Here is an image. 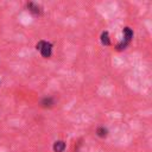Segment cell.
<instances>
[{"instance_id": "8992f818", "label": "cell", "mask_w": 152, "mask_h": 152, "mask_svg": "<svg viewBox=\"0 0 152 152\" xmlns=\"http://www.w3.org/2000/svg\"><path fill=\"white\" fill-rule=\"evenodd\" d=\"M40 104H42L43 107H51V106L53 104V100H52V97H45V99L42 100Z\"/></svg>"}, {"instance_id": "5b68a950", "label": "cell", "mask_w": 152, "mask_h": 152, "mask_svg": "<svg viewBox=\"0 0 152 152\" xmlns=\"http://www.w3.org/2000/svg\"><path fill=\"white\" fill-rule=\"evenodd\" d=\"M101 42H102V44L103 45H110V40H109V36H108V32L107 31H104V32H102V34H101Z\"/></svg>"}, {"instance_id": "3957f363", "label": "cell", "mask_w": 152, "mask_h": 152, "mask_svg": "<svg viewBox=\"0 0 152 152\" xmlns=\"http://www.w3.org/2000/svg\"><path fill=\"white\" fill-rule=\"evenodd\" d=\"M27 8H28V11L31 12V13H33L34 15H39L40 13H42V8H40V6H38L37 4H34V2H27Z\"/></svg>"}, {"instance_id": "277c9868", "label": "cell", "mask_w": 152, "mask_h": 152, "mask_svg": "<svg viewBox=\"0 0 152 152\" xmlns=\"http://www.w3.org/2000/svg\"><path fill=\"white\" fill-rule=\"evenodd\" d=\"M65 148V142L63 140H57L53 144V151L55 152H63Z\"/></svg>"}, {"instance_id": "6da1fadb", "label": "cell", "mask_w": 152, "mask_h": 152, "mask_svg": "<svg viewBox=\"0 0 152 152\" xmlns=\"http://www.w3.org/2000/svg\"><path fill=\"white\" fill-rule=\"evenodd\" d=\"M122 32H124V40L116 45V49H118V50H122V49H125V48L129 44V42L132 40V38H133V31H132V28H129V27H125Z\"/></svg>"}, {"instance_id": "7a4b0ae2", "label": "cell", "mask_w": 152, "mask_h": 152, "mask_svg": "<svg viewBox=\"0 0 152 152\" xmlns=\"http://www.w3.org/2000/svg\"><path fill=\"white\" fill-rule=\"evenodd\" d=\"M36 49H37V50H39V51H40V53H42V56H43V57H45V58H48V57H50V56H51L52 45H51L50 43H48V42L40 40V42L36 45Z\"/></svg>"}, {"instance_id": "52a82bcc", "label": "cell", "mask_w": 152, "mask_h": 152, "mask_svg": "<svg viewBox=\"0 0 152 152\" xmlns=\"http://www.w3.org/2000/svg\"><path fill=\"white\" fill-rule=\"evenodd\" d=\"M96 133H97V135H99V137L104 138V137L107 135L108 131H107V128H104V127H99V128L96 129Z\"/></svg>"}]
</instances>
